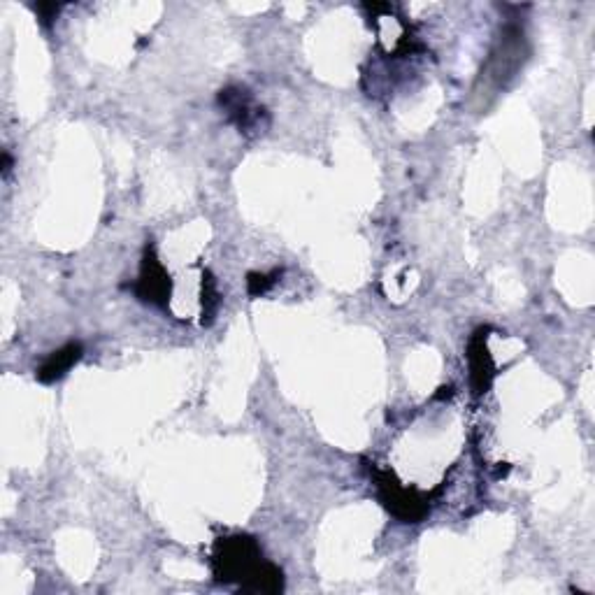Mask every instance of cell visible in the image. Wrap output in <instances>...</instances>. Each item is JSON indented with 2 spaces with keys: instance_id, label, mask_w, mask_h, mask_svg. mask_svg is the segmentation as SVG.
I'll list each match as a JSON object with an SVG mask.
<instances>
[{
  "instance_id": "9",
  "label": "cell",
  "mask_w": 595,
  "mask_h": 595,
  "mask_svg": "<svg viewBox=\"0 0 595 595\" xmlns=\"http://www.w3.org/2000/svg\"><path fill=\"white\" fill-rule=\"evenodd\" d=\"M38 10L42 12V21H45V24H49V21H52V14L59 12V5H40Z\"/></svg>"
},
{
  "instance_id": "2",
  "label": "cell",
  "mask_w": 595,
  "mask_h": 595,
  "mask_svg": "<svg viewBox=\"0 0 595 595\" xmlns=\"http://www.w3.org/2000/svg\"><path fill=\"white\" fill-rule=\"evenodd\" d=\"M372 479L377 484L379 500L396 519L405 523H419L428 514V496H421L419 491L400 484L391 470L372 468Z\"/></svg>"
},
{
  "instance_id": "5",
  "label": "cell",
  "mask_w": 595,
  "mask_h": 595,
  "mask_svg": "<svg viewBox=\"0 0 595 595\" xmlns=\"http://www.w3.org/2000/svg\"><path fill=\"white\" fill-rule=\"evenodd\" d=\"M468 363H470V382L472 389H475L477 396L489 391V386L496 377V365H493V358L486 349V331H477L472 335L468 344Z\"/></svg>"
},
{
  "instance_id": "1",
  "label": "cell",
  "mask_w": 595,
  "mask_h": 595,
  "mask_svg": "<svg viewBox=\"0 0 595 595\" xmlns=\"http://www.w3.org/2000/svg\"><path fill=\"white\" fill-rule=\"evenodd\" d=\"M212 570L219 582H238L245 593H279L284 589L282 570L263 561L261 547L254 537H221L214 544Z\"/></svg>"
},
{
  "instance_id": "8",
  "label": "cell",
  "mask_w": 595,
  "mask_h": 595,
  "mask_svg": "<svg viewBox=\"0 0 595 595\" xmlns=\"http://www.w3.org/2000/svg\"><path fill=\"white\" fill-rule=\"evenodd\" d=\"M282 275V272H272V275H261V272H252V275L247 277V291L249 296H263L265 291L270 289L272 284L277 282V277Z\"/></svg>"
},
{
  "instance_id": "3",
  "label": "cell",
  "mask_w": 595,
  "mask_h": 595,
  "mask_svg": "<svg viewBox=\"0 0 595 595\" xmlns=\"http://www.w3.org/2000/svg\"><path fill=\"white\" fill-rule=\"evenodd\" d=\"M219 103L228 114V119L233 121L240 131L252 133V131H263L268 126V114H265L263 107L254 103V98L249 96V91L238 89V86H228L219 93Z\"/></svg>"
},
{
  "instance_id": "6",
  "label": "cell",
  "mask_w": 595,
  "mask_h": 595,
  "mask_svg": "<svg viewBox=\"0 0 595 595\" xmlns=\"http://www.w3.org/2000/svg\"><path fill=\"white\" fill-rule=\"evenodd\" d=\"M84 354V347L80 342H70L66 347H61L59 351H54V354H49V358H45V363L40 365L38 372H35V377L40 379L42 384H52L56 379L66 377L68 370L73 368V365L80 361Z\"/></svg>"
},
{
  "instance_id": "4",
  "label": "cell",
  "mask_w": 595,
  "mask_h": 595,
  "mask_svg": "<svg viewBox=\"0 0 595 595\" xmlns=\"http://www.w3.org/2000/svg\"><path fill=\"white\" fill-rule=\"evenodd\" d=\"M133 291H135V296H138L140 300H145V303L161 305V307L168 305L170 293H172V282L152 247H147L145 258H142V272H140V279H138V284H135Z\"/></svg>"
},
{
  "instance_id": "7",
  "label": "cell",
  "mask_w": 595,
  "mask_h": 595,
  "mask_svg": "<svg viewBox=\"0 0 595 595\" xmlns=\"http://www.w3.org/2000/svg\"><path fill=\"white\" fill-rule=\"evenodd\" d=\"M219 307V291L217 282L210 272H203V324H212L214 314H217Z\"/></svg>"
}]
</instances>
